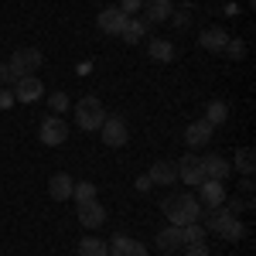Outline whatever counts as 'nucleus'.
I'll return each instance as SVG.
<instances>
[{
	"instance_id": "nucleus-1",
	"label": "nucleus",
	"mask_w": 256,
	"mask_h": 256,
	"mask_svg": "<svg viewBox=\"0 0 256 256\" xmlns=\"http://www.w3.org/2000/svg\"><path fill=\"white\" fill-rule=\"evenodd\" d=\"M160 208H164V216L171 226H192V222H202V202L195 195H188V192H181V195H168L160 202Z\"/></svg>"
},
{
	"instance_id": "nucleus-2",
	"label": "nucleus",
	"mask_w": 256,
	"mask_h": 256,
	"mask_svg": "<svg viewBox=\"0 0 256 256\" xmlns=\"http://www.w3.org/2000/svg\"><path fill=\"white\" fill-rule=\"evenodd\" d=\"M102 120H106V110H102L99 96H86V99L76 102V126H79V130L96 134L99 126H102Z\"/></svg>"
},
{
	"instance_id": "nucleus-3",
	"label": "nucleus",
	"mask_w": 256,
	"mask_h": 256,
	"mask_svg": "<svg viewBox=\"0 0 256 256\" xmlns=\"http://www.w3.org/2000/svg\"><path fill=\"white\" fill-rule=\"evenodd\" d=\"M41 65H44V55H41L38 48H14V55H10V62H7L14 82H18L20 76H34Z\"/></svg>"
},
{
	"instance_id": "nucleus-4",
	"label": "nucleus",
	"mask_w": 256,
	"mask_h": 256,
	"mask_svg": "<svg viewBox=\"0 0 256 256\" xmlns=\"http://www.w3.org/2000/svg\"><path fill=\"white\" fill-rule=\"evenodd\" d=\"M96 134H99V140H102L106 147H123V144L130 140L126 120H120V116H106V120H102V126H99Z\"/></svg>"
},
{
	"instance_id": "nucleus-5",
	"label": "nucleus",
	"mask_w": 256,
	"mask_h": 256,
	"mask_svg": "<svg viewBox=\"0 0 256 256\" xmlns=\"http://www.w3.org/2000/svg\"><path fill=\"white\" fill-rule=\"evenodd\" d=\"M38 137H41V144H44V147H58V144H65V140H68V123H65L62 116L41 120Z\"/></svg>"
},
{
	"instance_id": "nucleus-6",
	"label": "nucleus",
	"mask_w": 256,
	"mask_h": 256,
	"mask_svg": "<svg viewBox=\"0 0 256 256\" xmlns=\"http://www.w3.org/2000/svg\"><path fill=\"white\" fill-rule=\"evenodd\" d=\"M174 168H178V181H181V184L198 188V184L205 181V171H202V158H198V154H184Z\"/></svg>"
},
{
	"instance_id": "nucleus-7",
	"label": "nucleus",
	"mask_w": 256,
	"mask_h": 256,
	"mask_svg": "<svg viewBox=\"0 0 256 256\" xmlns=\"http://www.w3.org/2000/svg\"><path fill=\"white\" fill-rule=\"evenodd\" d=\"M106 246H110V256H147V246L126 232H116Z\"/></svg>"
},
{
	"instance_id": "nucleus-8",
	"label": "nucleus",
	"mask_w": 256,
	"mask_h": 256,
	"mask_svg": "<svg viewBox=\"0 0 256 256\" xmlns=\"http://www.w3.org/2000/svg\"><path fill=\"white\" fill-rule=\"evenodd\" d=\"M14 99L18 102H34V99H41L44 96V86H41V79L38 76H20L18 82H14Z\"/></svg>"
},
{
	"instance_id": "nucleus-9",
	"label": "nucleus",
	"mask_w": 256,
	"mask_h": 256,
	"mask_svg": "<svg viewBox=\"0 0 256 256\" xmlns=\"http://www.w3.org/2000/svg\"><path fill=\"white\" fill-rule=\"evenodd\" d=\"M195 198L202 202V208H218V205L226 202V184H222V181H208V178H205V181L198 184V195Z\"/></svg>"
},
{
	"instance_id": "nucleus-10",
	"label": "nucleus",
	"mask_w": 256,
	"mask_h": 256,
	"mask_svg": "<svg viewBox=\"0 0 256 256\" xmlns=\"http://www.w3.org/2000/svg\"><path fill=\"white\" fill-rule=\"evenodd\" d=\"M212 134H216V126H212V123L195 120V123H188V126H184V144H188L192 150H198V147H205V144L212 140Z\"/></svg>"
},
{
	"instance_id": "nucleus-11",
	"label": "nucleus",
	"mask_w": 256,
	"mask_h": 256,
	"mask_svg": "<svg viewBox=\"0 0 256 256\" xmlns=\"http://www.w3.org/2000/svg\"><path fill=\"white\" fill-rule=\"evenodd\" d=\"M79 222L86 229H99L106 222V208L99 205V198H89V202H79Z\"/></svg>"
},
{
	"instance_id": "nucleus-12",
	"label": "nucleus",
	"mask_w": 256,
	"mask_h": 256,
	"mask_svg": "<svg viewBox=\"0 0 256 256\" xmlns=\"http://www.w3.org/2000/svg\"><path fill=\"white\" fill-rule=\"evenodd\" d=\"M202 171H205L208 181H226V178L232 174V164L222 154H208V158H202Z\"/></svg>"
},
{
	"instance_id": "nucleus-13",
	"label": "nucleus",
	"mask_w": 256,
	"mask_h": 256,
	"mask_svg": "<svg viewBox=\"0 0 256 256\" xmlns=\"http://www.w3.org/2000/svg\"><path fill=\"white\" fill-rule=\"evenodd\" d=\"M198 44H202L205 52L218 55V52H226V44H229V31H226V28H205V31L198 34Z\"/></svg>"
},
{
	"instance_id": "nucleus-14",
	"label": "nucleus",
	"mask_w": 256,
	"mask_h": 256,
	"mask_svg": "<svg viewBox=\"0 0 256 256\" xmlns=\"http://www.w3.org/2000/svg\"><path fill=\"white\" fill-rule=\"evenodd\" d=\"M96 24H99V31H102V34H120V31H123V24H126V14H123L120 7H106V10H99Z\"/></svg>"
},
{
	"instance_id": "nucleus-15",
	"label": "nucleus",
	"mask_w": 256,
	"mask_h": 256,
	"mask_svg": "<svg viewBox=\"0 0 256 256\" xmlns=\"http://www.w3.org/2000/svg\"><path fill=\"white\" fill-rule=\"evenodd\" d=\"M158 250L160 253H178L181 246H184V232H181V226H168V229H160L158 232Z\"/></svg>"
},
{
	"instance_id": "nucleus-16",
	"label": "nucleus",
	"mask_w": 256,
	"mask_h": 256,
	"mask_svg": "<svg viewBox=\"0 0 256 256\" xmlns=\"http://www.w3.org/2000/svg\"><path fill=\"white\" fill-rule=\"evenodd\" d=\"M144 14H147V24L154 20V24H168V18H171V10H174V4L171 0H144V7H140Z\"/></svg>"
},
{
	"instance_id": "nucleus-17",
	"label": "nucleus",
	"mask_w": 256,
	"mask_h": 256,
	"mask_svg": "<svg viewBox=\"0 0 256 256\" xmlns=\"http://www.w3.org/2000/svg\"><path fill=\"white\" fill-rule=\"evenodd\" d=\"M72 174H65V171H58V174L48 178V195L55 198V202H68L72 198Z\"/></svg>"
},
{
	"instance_id": "nucleus-18",
	"label": "nucleus",
	"mask_w": 256,
	"mask_h": 256,
	"mask_svg": "<svg viewBox=\"0 0 256 256\" xmlns=\"http://www.w3.org/2000/svg\"><path fill=\"white\" fill-rule=\"evenodd\" d=\"M216 236H218V239H226V242H239V239L246 236V226L239 222V216H226L222 222H218Z\"/></svg>"
},
{
	"instance_id": "nucleus-19",
	"label": "nucleus",
	"mask_w": 256,
	"mask_h": 256,
	"mask_svg": "<svg viewBox=\"0 0 256 256\" xmlns=\"http://www.w3.org/2000/svg\"><path fill=\"white\" fill-rule=\"evenodd\" d=\"M147 178H150V184H178V168L171 160H158L147 171Z\"/></svg>"
},
{
	"instance_id": "nucleus-20",
	"label": "nucleus",
	"mask_w": 256,
	"mask_h": 256,
	"mask_svg": "<svg viewBox=\"0 0 256 256\" xmlns=\"http://www.w3.org/2000/svg\"><path fill=\"white\" fill-rule=\"evenodd\" d=\"M120 38L126 41V44H140V41L147 38V20L126 18V24H123V31H120Z\"/></svg>"
},
{
	"instance_id": "nucleus-21",
	"label": "nucleus",
	"mask_w": 256,
	"mask_h": 256,
	"mask_svg": "<svg viewBox=\"0 0 256 256\" xmlns=\"http://www.w3.org/2000/svg\"><path fill=\"white\" fill-rule=\"evenodd\" d=\"M229 164H232L242 178H253V171H256V154L250 150V147H242V150H236V160H229Z\"/></svg>"
},
{
	"instance_id": "nucleus-22",
	"label": "nucleus",
	"mask_w": 256,
	"mask_h": 256,
	"mask_svg": "<svg viewBox=\"0 0 256 256\" xmlns=\"http://www.w3.org/2000/svg\"><path fill=\"white\" fill-rule=\"evenodd\" d=\"M147 55H150L154 62H171L174 58V44H171L168 38H154L150 44H147Z\"/></svg>"
},
{
	"instance_id": "nucleus-23",
	"label": "nucleus",
	"mask_w": 256,
	"mask_h": 256,
	"mask_svg": "<svg viewBox=\"0 0 256 256\" xmlns=\"http://www.w3.org/2000/svg\"><path fill=\"white\" fill-rule=\"evenodd\" d=\"M229 120V106L222 102V99H212L208 102V110H205V123H212V126H222Z\"/></svg>"
},
{
	"instance_id": "nucleus-24",
	"label": "nucleus",
	"mask_w": 256,
	"mask_h": 256,
	"mask_svg": "<svg viewBox=\"0 0 256 256\" xmlns=\"http://www.w3.org/2000/svg\"><path fill=\"white\" fill-rule=\"evenodd\" d=\"M79 256H110V246H106L102 239H82Z\"/></svg>"
},
{
	"instance_id": "nucleus-25",
	"label": "nucleus",
	"mask_w": 256,
	"mask_h": 256,
	"mask_svg": "<svg viewBox=\"0 0 256 256\" xmlns=\"http://www.w3.org/2000/svg\"><path fill=\"white\" fill-rule=\"evenodd\" d=\"M181 232H184V246H192V242H205V226L202 222H192V226H181Z\"/></svg>"
},
{
	"instance_id": "nucleus-26",
	"label": "nucleus",
	"mask_w": 256,
	"mask_h": 256,
	"mask_svg": "<svg viewBox=\"0 0 256 256\" xmlns=\"http://www.w3.org/2000/svg\"><path fill=\"white\" fill-rule=\"evenodd\" d=\"M72 198H76V205L96 198V184H92V181H76V184H72Z\"/></svg>"
},
{
	"instance_id": "nucleus-27",
	"label": "nucleus",
	"mask_w": 256,
	"mask_h": 256,
	"mask_svg": "<svg viewBox=\"0 0 256 256\" xmlns=\"http://www.w3.org/2000/svg\"><path fill=\"white\" fill-rule=\"evenodd\" d=\"M68 106H72V99L65 96V92H52V96H48V110H52L55 116H62Z\"/></svg>"
},
{
	"instance_id": "nucleus-28",
	"label": "nucleus",
	"mask_w": 256,
	"mask_h": 256,
	"mask_svg": "<svg viewBox=\"0 0 256 256\" xmlns=\"http://www.w3.org/2000/svg\"><path fill=\"white\" fill-rule=\"evenodd\" d=\"M226 55H229V58H246V41L242 38H229V44H226Z\"/></svg>"
},
{
	"instance_id": "nucleus-29",
	"label": "nucleus",
	"mask_w": 256,
	"mask_h": 256,
	"mask_svg": "<svg viewBox=\"0 0 256 256\" xmlns=\"http://www.w3.org/2000/svg\"><path fill=\"white\" fill-rule=\"evenodd\" d=\"M192 10H188V7H181V10H171V18H168V24H174V28H188V24H192Z\"/></svg>"
},
{
	"instance_id": "nucleus-30",
	"label": "nucleus",
	"mask_w": 256,
	"mask_h": 256,
	"mask_svg": "<svg viewBox=\"0 0 256 256\" xmlns=\"http://www.w3.org/2000/svg\"><path fill=\"white\" fill-rule=\"evenodd\" d=\"M140 7H144V0H120V10H123L126 18H134Z\"/></svg>"
},
{
	"instance_id": "nucleus-31",
	"label": "nucleus",
	"mask_w": 256,
	"mask_h": 256,
	"mask_svg": "<svg viewBox=\"0 0 256 256\" xmlns=\"http://www.w3.org/2000/svg\"><path fill=\"white\" fill-rule=\"evenodd\" d=\"M181 250H184V256H212L205 242H192V246H181Z\"/></svg>"
},
{
	"instance_id": "nucleus-32",
	"label": "nucleus",
	"mask_w": 256,
	"mask_h": 256,
	"mask_svg": "<svg viewBox=\"0 0 256 256\" xmlns=\"http://www.w3.org/2000/svg\"><path fill=\"white\" fill-rule=\"evenodd\" d=\"M14 102H18V99H14V92H10V89H0V110H10Z\"/></svg>"
},
{
	"instance_id": "nucleus-33",
	"label": "nucleus",
	"mask_w": 256,
	"mask_h": 256,
	"mask_svg": "<svg viewBox=\"0 0 256 256\" xmlns=\"http://www.w3.org/2000/svg\"><path fill=\"white\" fill-rule=\"evenodd\" d=\"M7 82H14V76H10V68H7V62H0V89H4Z\"/></svg>"
},
{
	"instance_id": "nucleus-34",
	"label": "nucleus",
	"mask_w": 256,
	"mask_h": 256,
	"mask_svg": "<svg viewBox=\"0 0 256 256\" xmlns=\"http://www.w3.org/2000/svg\"><path fill=\"white\" fill-rule=\"evenodd\" d=\"M134 188H137V192H150V178H147V174H140L137 181H134Z\"/></svg>"
},
{
	"instance_id": "nucleus-35",
	"label": "nucleus",
	"mask_w": 256,
	"mask_h": 256,
	"mask_svg": "<svg viewBox=\"0 0 256 256\" xmlns=\"http://www.w3.org/2000/svg\"><path fill=\"white\" fill-rule=\"evenodd\" d=\"M239 188H242L246 195H253V178H242V184H239Z\"/></svg>"
}]
</instances>
